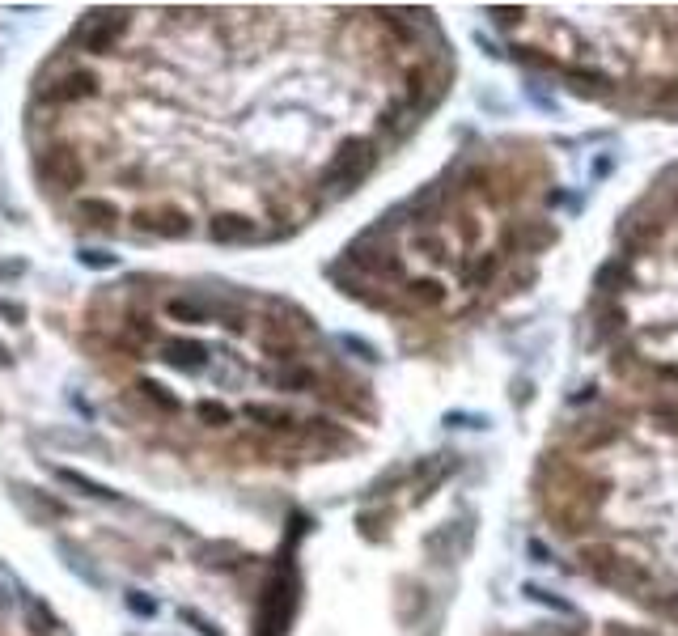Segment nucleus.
<instances>
[{"instance_id":"obj_1","label":"nucleus","mask_w":678,"mask_h":636,"mask_svg":"<svg viewBox=\"0 0 678 636\" xmlns=\"http://www.w3.org/2000/svg\"><path fill=\"white\" fill-rule=\"evenodd\" d=\"M547 518L602 586L678 620V412H615L547 454Z\"/></svg>"},{"instance_id":"obj_2","label":"nucleus","mask_w":678,"mask_h":636,"mask_svg":"<svg viewBox=\"0 0 678 636\" xmlns=\"http://www.w3.org/2000/svg\"><path fill=\"white\" fill-rule=\"evenodd\" d=\"M539 187L530 170L517 174L509 162L471 166L412 221L378 229L373 251L356 246L352 268L382 285L390 310L424 314L450 306L454 297L488 289L517 246V225L530 212V191Z\"/></svg>"},{"instance_id":"obj_3","label":"nucleus","mask_w":678,"mask_h":636,"mask_svg":"<svg viewBox=\"0 0 678 636\" xmlns=\"http://www.w3.org/2000/svg\"><path fill=\"white\" fill-rule=\"evenodd\" d=\"M509 34L534 60L606 90L678 94V9H513Z\"/></svg>"},{"instance_id":"obj_4","label":"nucleus","mask_w":678,"mask_h":636,"mask_svg":"<svg viewBox=\"0 0 678 636\" xmlns=\"http://www.w3.org/2000/svg\"><path fill=\"white\" fill-rule=\"evenodd\" d=\"M615 314L636 361L678 382V191L640 221L619 263Z\"/></svg>"},{"instance_id":"obj_5","label":"nucleus","mask_w":678,"mask_h":636,"mask_svg":"<svg viewBox=\"0 0 678 636\" xmlns=\"http://www.w3.org/2000/svg\"><path fill=\"white\" fill-rule=\"evenodd\" d=\"M136 225L149 229V234H162V238H187V234H191V217H187L183 208H170V204L140 208V212H136Z\"/></svg>"},{"instance_id":"obj_6","label":"nucleus","mask_w":678,"mask_h":636,"mask_svg":"<svg viewBox=\"0 0 678 636\" xmlns=\"http://www.w3.org/2000/svg\"><path fill=\"white\" fill-rule=\"evenodd\" d=\"M39 174H43L47 183H56V187H77L81 174H85V166L77 162L73 149H51V153H43Z\"/></svg>"},{"instance_id":"obj_7","label":"nucleus","mask_w":678,"mask_h":636,"mask_svg":"<svg viewBox=\"0 0 678 636\" xmlns=\"http://www.w3.org/2000/svg\"><path fill=\"white\" fill-rule=\"evenodd\" d=\"M123 30H128V13H123V9L102 13V22L85 34V51H94V56H102V51H115Z\"/></svg>"},{"instance_id":"obj_8","label":"nucleus","mask_w":678,"mask_h":636,"mask_svg":"<svg viewBox=\"0 0 678 636\" xmlns=\"http://www.w3.org/2000/svg\"><path fill=\"white\" fill-rule=\"evenodd\" d=\"M208 238L212 242H238V238H255V221L246 212H217L208 221Z\"/></svg>"},{"instance_id":"obj_9","label":"nucleus","mask_w":678,"mask_h":636,"mask_svg":"<svg viewBox=\"0 0 678 636\" xmlns=\"http://www.w3.org/2000/svg\"><path fill=\"white\" fill-rule=\"evenodd\" d=\"M166 365H174V369H204L208 365V344L204 340H170L166 344Z\"/></svg>"},{"instance_id":"obj_10","label":"nucleus","mask_w":678,"mask_h":636,"mask_svg":"<svg viewBox=\"0 0 678 636\" xmlns=\"http://www.w3.org/2000/svg\"><path fill=\"white\" fill-rule=\"evenodd\" d=\"M98 94V77L94 73H73V77H64L56 90H47L43 98L47 102H77V98H94Z\"/></svg>"},{"instance_id":"obj_11","label":"nucleus","mask_w":678,"mask_h":636,"mask_svg":"<svg viewBox=\"0 0 678 636\" xmlns=\"http://www.w3.org/2000/svg\"><path fill=\"white\" fill-rule=\"evenodd\" d=\"M56 480H60V484H68V488H77V492H85V497H94V501H119V492H115V488H106V484H98V480H89V475H81L77 467H56Z\"/></svg>"},{"instance_id":"obj_12","label":"nucleus","mask_w":678,"mask_h":636,"mask_svg":"<svg viewBox=\"0 0 678 636\" xmlns=\"http://www.w3.org/2000/svg\"><path fill=\"white\" fill-rule=\"evenodd\" d=\"M26 620H30V632H39V636H51L60 628V620L47 611L43 598H26Z\"/></svg>"},{"instance_id":"obj_13","label":"nucleus","mask_w":678,"mask_h":636,"mask_svg":"<svg viewBox=\"0 0 678 636\" xmlns=\"http://www.w3.org/2000/svg\"><path fill=\"white\" fill-rule=\"evenodd\" d=\"M77 212L89 217V225H111L115 221V204H106V200H81Z\"/></svg>"},{"instance_id":"obj_14","label":"nucleus","mask_w":678,"mask_h":636,"mask_svg":"<svg viewBox=\"0 0 678 636\" xmlns=\"http://www.w3.org/2000/svg\"><path fill=\"white\" fill-rule=\"evenodd\" d=\"M85 268H115V255L111 251H81Z\"/></svg>"},{"instance_id":"obj_15","label":"nucleus","mask_w":678,"mask_h":636,"mask_svg":"<svg viewBox=\"0 0 678 636\" xmlns=\"http://www.w3.org/2000/svg\"><path fill=\"white\" fill-rule=\"evenodd\" d=\"M128 607H132V611H140V615H153V603H149V598H140V594H132V598H128Z\"/></svg>"},{"instance_id":"obj_16","label":"nucleus","mask_w":678,"mask_h":636,"mask_svg":"<svg viewBox=\"0 0 678 636\" xmlns=\"http://www.w3.org/2000/svg\"><path fill=\"white\" fill-rule=\"evenodd\" d=\"M0 310H5V314L13 318V323H22V318H26V310H22V306H9V302H0Z\"/></svg>"},{"instance_id":"obj_17","label":"nucleus","mask_w":678,"mask_h":636,"mask_svg":"<svg viewBox=\"0 0 678 636\" xmlns=\"http://www.w3.org/2000/svg\"><path fill=\"white\" fill-rule=\"evenodd\" d=\"M9 361H13V357H9V348H5V344H0V365H9Z\"/></svg>"},{"instance_id":"obj_18","label":"nucleus","mask_w":678,"mask_h":636,"mask_svg":"<svg viewBox=\"0 0 678 636\" xmlns=\"http://www.w3.org/2000/svg\"><path fill=\"white\" fill-rule=\"evenodd\" d=\"M611 636H632V632H611Z\"/></svg>"}]
</instances>
